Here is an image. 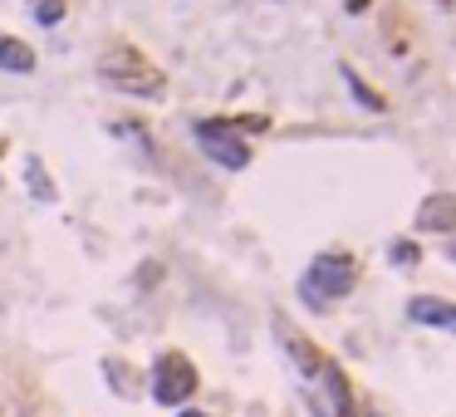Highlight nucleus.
<instances>
[{"label":"nucleus","instance_id":"obj_8","mask_svg":"<svg viewBox=\"0 0 456 417\" xmlns=\"http://www.w3.org/2000/svg\"><path fill=\"white\" fill-rule=\"evenodd\" d=\"M0 69H11V74H30L35 69V50L20 40H11V35H0Z\"/></svg>","mask_w":456,"mask_h":417},{"label":"nucleus","instance_id":"obj_10","mask_svg":"<svg viewBox=\"0 0 456 417\" xmlns=\"http://www.w3.org/2000/svg\"><path fill=\"white\" fill-rule=\"evenodd\" d=\"M25 172H30V187H35V197H40V202H54V182H44V167L40 162H25Z\"/></svg>","mask_w":456,"mask_h":417},{"label":"nucleus","instance_id":"obj_7","mask_svg":"<svg viewBox=\"0 0 456 417\" xmlns=\"http://www.w3.org/2000/svg\"><path fill=\"white\" fill-rule=\"evenodd\" d=\"M280 339H285V349L295 353V364L305 368V374H314V378L324 374V359H319V353H314V344H309L299 329H290V324H280Z\"/></svg>","mask_w":456,"mask_h":417},{"label":"nucleus","instance_id":"obj_1","mask_svg":"<svg viewBox=\"0 0 456 417\" xmlns=\"http://www.w3.org/2000/svg\"><path fill=\"white\" fill-rule=\"evenodd\" d=\"M353 285H359V260L349 251H329V256H319L309 266V275L299 280V295H305V305L319 310V305H334L344 295H353Z\"/></svg>","mask_w":456,"mask_h":417},{"label":"nucleus","instance_id":"obj_6","mask_svg":"<svg viewBox=\"0 0 456 417\" xmlns=\"http://www.w3.org/2000/svg\"><path fill=\"white\" fill-rule=\"evenodd\" d=\"M417 226H422V231L452 236L456 231V197H427L422 212H417Z\"/></svg>","mask_w":456,"mask_h":417},{"label":"nucleus","instance_id":"obj_4","mask_svg":"<svg viewBox=\"0 0 456 417\" xmlns=\"http://www.w3.org/2000/svg\"><path fill=\"white\" fill-rule=\"evenodd\" d=\"M197 393V368L187 364V353H162L158 364H152V398H158L162 407H177L187 403V398Z\"/></svg>","mask_w":456,"mask_h":417},{"label":"nucleus","instance_id":"obj_9","mask_svg":"<svg viewBox=\"0 0 456 417\" xmlns=\"http://www.w3.org/2000/svg\"><path fill=\"white\" fill-rule=\"evenodd\" d=\"M344 79H349V89H353V98H363V104H368V108H378V113H383V108H388V104H383V98H378V94H373V89H368V84H363V79H359V74H353V69H349V65H344Z\"/></svg>","mask_w":456,"mask_h":417},{"label":"nucleus","instance_id":"obj_5","mask_svg":"<svg viewBox=\"0 0 456 417\" xmlns=\"http://www.w3.org/2000/svg\"><path fill=\"white\" fill-rule=\"evenodd\" d=\"M407 320H413V324H432V329H452V334H456V305L432 300V295H417V300L407 305Z\"/></svg>","mask_w":456,"mask_h":417},{"label":"nucleus","instance_id":"obj_12","mask_svg":"<svg viewBox=\"0 0 456 417\" xmlns=\"http://www.w3.org/2000/svg\"><path fill=\"white\" fill-rule=\"evenodd\" d=\"M393 260H398V266H403V260L413 266V260H417V246H393Z\"/></svg>","mask_w":456,"mask_h":417},{"label":"nucleus","instance_id":"obj_11","mask_svg":"<svg viewBox=\"0 0 456 417\" xmlns=\"http://www.w3.org/2000/svg\"><path fill=\"white\" fill-rule=\"evenodd\" d=\"M35 20H40V25H59L64 20V5H59V0H50V5H44V0H40V5H35Z\"/></svg>","mask_w":456,"mask_h":417},{"label":"nucleus","instance_id":"obj_2","mask_svg":"<svg viewBox=\"0 0 456 417\" xmlns=\"http://www.w3.org/2000/svg\"><path fill=\"white\" fill-rule=\"evenodd\" d=\"M98 74L113 89H128V94H143V98L162 94V69L148 65L138 50H108L104 59H98Z\"/></svg>","mask_w":456,"mask_h":417},{"label":"nucleus","instance_id":"obj_13","mask_svg":"<svg viewBox=\"0 0 456 417\" xmlns=\"http://www.w3.org/2000/svg\"><path fill=\"white\" fill-rule=\"evenodd\" d=\"M182 417H206V413H197V407H187V413H182Z\"/></svg>","mask_w":456,"mask_h":417},{"label":"nucleus","instance_id":"obj_3","mask_svg":"<svg viewBox=\"0 0 456 417\" xmlns=\"http://www.w3.org/2000/svg\"><path fill=\"white\" fill-rule=\"evenodd\" d=\"M191 138L202 143V152L216 162V167H226V172H241L245 162H251V148L236 138L231 123H221V118H202V123L191 128Z\"/></svg>","mask_w":456,"mask_h":417}]
</instances>
